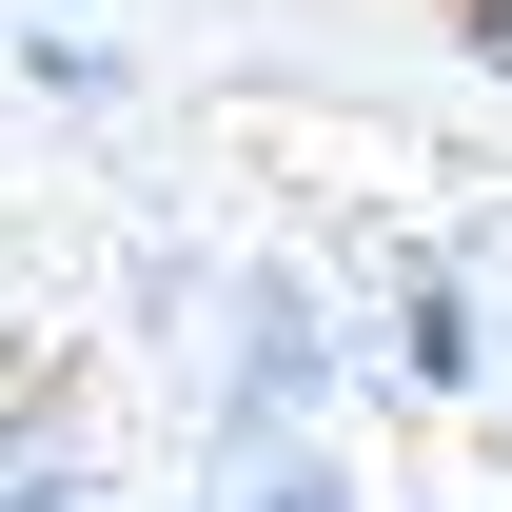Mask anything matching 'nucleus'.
Instances as JSON below:
<instances>
[{
    "label": "nucleus",
    "instance_id": "f03ea898",
    "mask_svg": "<svg viewBox=\"0 0 512 512\" xmlns=\"http://www.w3.org/2000/svg\"><path fill=\"white\" fill-rule=\"evenodd\" d=\"M394 375H414V394H473V375H493V335H473V296H453V276H414V316H394Z\"/></svg>",
    "mask_w": 512,
    "mask_h": 512
},
{
    "label": "nucleus",
    "instance_id": "7ed1b4c3",
    "mask_svg": "<svg viewBox=\"0 0 512 512\" xmlns=\"http://www.w3.org/2000/svg\"><path fill=\"white\" fill-rule=\"evenodd\" d=\"M237 512H355V473H335V453H276V473H256Z\"/></svg>",
    "mask_w": 512,
    "mask_h": 512
},
{
    "label": "nucleus",
    "instance_id": "f257e3e1",
    "mask_svg": "<svg viewBox=\"0 0 512 512\" xmlns=\"http://www.w3.org/2000/svg\"><path fill=\"white\" fill-rule=\"evenodd\" d=\"M316 375H335L316 276H256V296H237V394H217V414H237V434H296V414H316Z\"/></svg>",
    "mask_w": 512,
    "mask_h": 512
},
{
    "label": "nucleus",
    "instance_id": "20e7f679",
    "mask_svg": "<svg viewBox=\"0 0 512 512\" xmlns=\"http://www.w3.org/2000/svg\"><path fill=\"white\" fill-rule=\"evenodd\" d=\"M0 512H99V473H79V453H20V473H0Z\"/></svg>",
    "mask_w": 512,
    "mask_h": 512
},
{
    "label": "nucleus",
    "instance_id": "39448f33",
    "mask_svg": "<svg viewBox=\"0 0 512 512\" xmlns=\"http://www.w3.org/2000/svg\"><path fill=\"white\" fill-rule=\"evenodd\" d=\"M453 20H473V60H512V0H453Z\"/></svg>",
    "mask_w": 512,
    "mask_h": 512
}]
</instances>
